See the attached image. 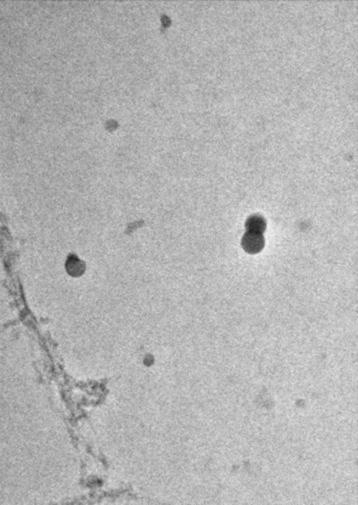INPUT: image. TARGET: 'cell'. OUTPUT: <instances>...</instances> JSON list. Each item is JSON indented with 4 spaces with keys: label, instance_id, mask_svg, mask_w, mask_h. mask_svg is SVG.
<instances>
[{
    "label": "cell",
    "instance_id": "1",
    "mask_svg": "<svg viewBox=\"0 0 358 505\" xmlns=\"http://www.w3.org/2000/svg\"><path fill=\"white\" fill-rule=\"evenodd\" d=\"M264 238L261 233L249 232L245 234L243 238V246L246 251L249 252H258L264 247Z\"/></svg>",
    "mask_w": 358,
    "mask_h": 505
},
{
    "label": "cell",
    "instance_id": "2",
    "mask_svg": "<svg viewBox=\"0 0 358 505\" xmlns=\"http://www.w3.org/2000/svg\"><path fill=\"white\" fill-rule=\"evenodd\" d=\"M246 227L249 232L262 234L266 228V220L264 219V217L260 215H253L248 218L246 222Z\"/></svg>",
    "mask_w": 358,
    "mask_h": 505
}]
</instances>
